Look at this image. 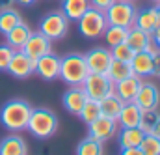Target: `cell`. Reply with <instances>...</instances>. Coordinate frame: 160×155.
Returning a JSON list of instances; mask_svg holds the SVG:
<instances>
[{
	"label": "cell",
	"mask_w": 160,
	"mask_h": 155,
	"mask_svg": "<svg viewBox=\"0 0 160 155\" xmlns=\"http://www.w3.org/2000/svg\"><path fill=\"white\" fill-rule=\"evenodd\" d=\"M32 109L34 107L24 99H11L0 109V123L8 131H24Z\"/></svg>",
	"instance_id": "6da1fadb"
},
{
	"label": "cell",
	"mask_w": 160,
	"mask_h": 155,
	"mask_svg": "<svg viewBox=\"0 0 160 155\" xmlns=\"http://www.w3.org/2000/svg\"><path fill=\"white\" fill-rule=\"evenodd\" d=\"M58 116L48 110V109H32V114H30V120H28V125L26 129L39 140H47L50 136H54V133L58 131Z\"/></svg>",
	"instance_id": "7a4b0ae2"
},
{
	"label": "cell",
	"mask_w": 160,
	"mask_h": 155,
	"mask_svg": "<svg viewBox=\"0 0 160 155\" xmlns=\"http://www.w3.org/2000/svg\"><path fill=\"white\" fill-rule=\"evenodd\" d=\"M89 75L84 54H67L65 58L60 60V77L67 86H80L84 78Z\"/></svg>",
	"instance_id": "3957f363"
},
{
	"label": "cell",
	"mask_w": 160,
	"mask_h": 155,
	"mask_svg": "<svg viewBox=\"0 0 160 155\" xmlns=\"http://www.w3.org/2000/svg\"><path fill=\"white\" fill-rule=\"evenodd\" d=\"M77 23H78V32L88 39L102 38V34H104V30L108 26L104 11L95 9V8H89Z\"/></svg>",
	"instance_id": "277c9868"
},
{
	"label": "cell",
	"mask_w": 160,
	"mask_h": 155,
	"mask_svg": "<svg viewBox=\"0 0 160 155\" xmlns=\"http://www.w3.org/2000/svg\"><path fill=\"white\" fill-rule=\"evenodd\" d=\"M136 13H138V8L134 6V2H127V0H116V2L104 11L108 24L123 26V28H127V30L134 26Z\"/></svg>",
	"instance_id": "5b68a950"
},
{
	"label": "cell",
	"mask_w": 160,
	"mask_h": 155,
	"mask_svg": "<svg viewBox=\"0 0 160 155\" xmlns=\"http://www.w3.org/2000/svg\"><path fill=\"white\" fill-rule=\"evenodd\" d=\"M67 30H69V19L62 11L47 13L39 21V32L43 36H47L50 41H58V39L65 38Z\"/></svg>",
	"instance_id": "8992f818"
},
{
	"label": "cell",
	"mask_w": 160,
	"mask_h": 155,
	"mask_svg": "<svg viewBox=\"0 0 160 155\" xmlns=\"http://www.w3.org/2000/svg\"><path fill=\"white\" fill-rule=\"evenodd\" d=\"M80 86L86 92L88 99H93V101H101L102 97L114 92V82L104 73H89Z\"/></svg>",
	"instance_id": "52a82bcc"
},
{
	"label": "cell",
	"mask_w": 160,
	"mask_h": 155,
	"mask_svg": "<svg viewBox=\"0 0 160 155\" xmlns=\"http://www.w3.org/2000/svg\"><path fill=\"white\" fill-rule=\"evenodd\" d=\"M88 129H89V136H91V138H95V140H99V142L104 144V142H110V140L118 135L119 125H118V121L112 120V118L99 116L97 120H93V121L88 125Z\"/></svg>",
	"instance_id": "ba28073f"
},
{
	"label": "cell",
	"mask_w": 160,
	"mask_h": 155,
	"mask_svg": "<svg viewBox=\"0 0 160 155\" xmlns=\"http://www.w3.org/2000/svg\"><path fill=\"white\" fill-rule=\"evenodd\" d=\"M134 103L140 107V110H157L160 105V90L157 88V84L143 80L134 97Z\"/></svg>",
	"instance_id": "9c48e42d"
},
{
	"label": "cell",
	"mask_w": 160,
	"mask_h": 155,
	"mask_svg": "<svg viewBox=\"0 0 160 155\" xmlns=\"http://www.w3.org/2000/svg\"><path fill=\"white\" fill-rule=\"evenodd\" d=\"M84 60H86V66H88V71L89 73H106L108 71V66H110V62L114 58H112L110 49L95 47V49H89L84 54Z\"/></svg>",
	"instance_id": "30bf717a"
},
{
	"label": "cell",
	"mask_w": 160,
	"mask_h": 155,
	"mask_svg": "<svg viewBox=\"0 0 160 155\" xmlns=\"http://www.w3.org/2000/svg\"><path fill=\"white\" fill-rule=\"evenodd\" d=\"M6 71L15 78H28L30 75H34V71H36V60L26 56L22 51H15Z\"/></svg>",
	"instance_id": "8fae6325"
},
{
	"label": "cell",
	"mask_w": 160,
	"mask_h": 155,
	"mask_svg": "<svg viewBox=\"0 0 160 155\" xmlns=\"http://www.w3.org/2000/svg\"><path fill=\"white\" fill-rule=\"evenodd\" d=\"M60 56H56V54H52V52H48V54H45V56H41L36 60V71L34 73H38L43 80H47V82H50V80H56V78L60 77Z\"/></svg>",
	"instance_id": "7c38bea8"
},
{
	"label": "cell",
	"mask_w": 160,
	"mask_h": 155,
	"mask_svg": "<svg viewBox=\"0 0 160 155\" xmlns=\"http://www.w3.org/2000/svg\"><path fill=\"white\" fill-rule=\"evenodd\" d=\"M50 43L52 41L47 36H43L41 32H32L28 41L22 47V52L26 56H30L32 60H38V58H41V56H45V54L50 52Z\"/></svg>",
	"instance_id": "4fadbf2b"
},
{
	"label": "cell",
	"mask_w": 160,
	"mask_h": 155,
	"mask_svg": "<svg viewBox=\"0 0 160 155\" xmlns=\"http://www.w3.org/2000/svg\"><path fill=\"white\" fill-rule=\"evenodd\" d=\"M151 49L149 51L134 52L132 60L128 62L130 69H132V75H136V77H140V78L151 77V73H153V51Z\"/></svg>",
	"instance_id": "5bb4252c"
},
{
	"label": "cell",
	"mask_w": 160,
	"mask_h": 155,
	"mask_svg": "<svg viewBox=\"0 0 160 155\" xmlns=\"http://www.w3.org/2000/svg\"><path fill=\"white\" fill-rule=\"evenodd\" d=\"M142 82H143V78L136 77V75H130V77L123 78V80L114 84V94L119 97L123 103H130V101H134Z\"/></svg>",
	"instance_id": "9a60e30c"
},
{
	"label": "cell",
	"mask_w": 160,
	"mask_h": 155,
	"mask_svg": "<svg viewBox=\"0 0 160 155\" xmlns=\"http://www.w3.org/2000/svg\"><path fill=\"white\" fill-rule=\"evenodd\" d=\"M86 101H88V95L82 90V86H71L63 94V107L73 116H78V112L82 110V107L86 105Z\"/></svg>",
	"instance_id": "2e32d148"
},
{
	"label": "cell",
	"mask_w": 160,
	"mask_h": 155,
	"mask_svg": "<svg viewBox=\"0 0 160 155\" xmlns=\"http://www.w3.org/2000/svg\"><path fill=\"white\" fill-rule=\"evenodd\" d=\"M125 43H127L134 52H140V51H149V49L153 47V38H151L149 32H143V30L132 26V28H128V32H127Z\"/></svg>",
	"instance_id": "e0dca14e"
},
{
	"label": "cell",
	"mask_w": 160,
	"mask_h": 155,
	"mask_svg": "<svg viewBox=\"0 0 160 155\" xmlns=\"http://www.w3.org/2000/svg\"><path fill=\"white\" fill-rule=\"evenodd\" d=\"M140 118H142V110L140 107L130 101V103H123L119 110V116L116 118L119 129H125V127H138L140 125Z\"/></svg>",
	"instance_id": "ac0fdd59"
},
{
	"label": "cell",
	"mask_w": 160,
	"mask_h": 155,
	"mask_svg": "<svg viewBox=\"0 0 160 155\" xmlns=\"http://www.w3.org/2000/svg\"><path fill=\"white\" fill-rule=\"evenodd\" d=\"M160 24V17L158 11H157V6L155 8H143L136 13V21H134V26L143 30V32H149L153 34V30Z\"/></svg>",
	"instance_id": "d6986e66"
},
{
	"label": "cell",
	"mask_w": 160,
	"mask_h": 155,
	"mask_svg": "<svg viewBox=\"0 0 160 155\" xmlns=\"http://www.w3.org/2000/svg\"><path fill=\"white\" fill-rule=\"evenodd\" d=\"M143 136H145V133H143L140 127H125V129L118 131L119 148L121 150H127V148H140Z\"/></svg>",
	"instance_id": "ffe728a7"
},
{
	"label": "cell",
	"mask_w": 160,
	"mask_h": 155,
	"mask_svg": "<svg viewBox=\"0 0 160 155\" xmlns=\"http://www.w3.org/2000/svg\"><path fill=\"white\" fill-rule=\"evenodd\" d=\"M30 34H32V30L21 21L13 30H9L8 34H6V45H9L13 51H22V47H24V43L28 41V38H30Z\"/></svg>",
	"instance_id": "44dd1931"
},
{
	"label": "cell",
	"mask_w": 160,
	"mask_h": 155,
	"mask_svg": "<svg viewBox=\"0 0 160 155\" xmlns=\"http://www.w3.org/2000/svg\"><path fill=\"white\" fill-rule=\"evenodd\" d=\"M28 148L22 136L19 135H9L6 138H2L0 142V155H26Z\"/></svg>",
	"instance_id": "7402d4cb"
},
{
	"label": "cell",
	"mask_w": 160,
	"mask_h": 155,
	"mask_svg": "<svg viewBox=\"0 0 160 155\" xmlns=\"http://www.w3.org/2000/svg\"><path fill=\"white\" fill-rule=\"evenodd\" d=\"M89 0H63L62 4V13L69 21H78L80 17L89 9Z\"/></svg>",
	"instance_id": "603a6c76"
},
{
	"label": "cell",
	"mask_w": 160,
	"mask_h": 155,
	"mask_svg": "<svg viewBox=\"0 0 160 155\" xmlns=\"http://www.w3.org/2000/svg\"><path fill=\"white\" fill-rule=\"evenodd\" d=\"M121 107H123V101H121L119 97L112 92V94H108L106 97H102L101 101H99V110H101V116H106V118H112V120H116V118L119 116V110Z\"/></svg>",
	"instance_id": "cb8c5ba5"
},
{
	"label": "cell",
	"mask_w": 160,
	"mask_h": 155,
	"mask_svg": "<svg viewBox=\"0 0 160 155\" xmlns=\"http://www.w3.org/2000/svg\"><path fill=\"white\" fill-rule=\"evenodd\" d=\"M104 75L116 84V82H119V80H123V78L130 77V75H132V69H130V64H128V62L112 60L110 66H108V71H106Z\"/></svg>",
	"instance_id": "d4e9b609"
},
{
	"label": "cell",
	"mask_w": 160,
	"mask_h": 155,
	"mask_svg": "<svg viewBox=\"0 0 160 155\" xmlns=\"http://www.w3.org/2000/svg\"><path fill=\"white\" fill-rule=\"evenodd\" d=\"M21 13L8 8V9H0V34H8L9 30H13L19 23H21Z\"/></svg>",
	"instance_id": "484cf974"
},
{
	"label": "cell",
	"mask_w": 160,
	"mask_h": 155,
	"mask_svg": "<svg viewBox=\"0 0 160 155\" xmlns=\"http://www.w3.org/2000/svg\"><path fill=\"white\" fill-rule=\"evenodd\" d=\"M77 155H104V144L91 138L89 135L80 140L77 146Z\"/></svg>",
	"instance_id": "4316f807"
},
{
	"label": "cell",
	"mask_w": 160,
	"mask_h": 155,
	"mask_svg": "<svg viewBox=\"0 0 160 155\" xmlns=\"http://www.w3.org/2000/svg\"><path fill=\"white\" fill-rule=\"evenodd\" d=\"M127 28H123V26H114V24H108L106 26V30H104V39H106V43L110 45V49L112 47H116V45H121V43H125V39H127Z\"/></svg>",
	"instance_id": "83f0119b"
},
{
	"label": "cell",
	"mask_w": 160,
	"mask_h": 155,
	"mask_svg": "<svg viewBox=\"0 0 160 155\" xmlns=\"http://www.w3.org/2000/svg\"><path fill=\"white\" fill-rule=\"evenodd\" d=\"M99 116H101L99 101H93V99H88V101H86V105L82 107V110L78 112V118L86 123V125H89L93 120H97Z\"/></svg>",
	"instance_id": "f1b7e54d"
},
{
	"label": "cell",
	"mask_w": 160,
	"mask_h": 155,
	"mask_svg": "<svg viewBox=\"0 0 160 155\" xmlns=\"http://www.w3.org/2000/svg\"><path fill=\"white\" fill-rule=\"evenodd\" d=\"M140 150L143 152V155H160V138L153 133H145Z\"/></svg>",
	"instance_id": "f546056e"
},
{
	"label": "cell",
	"mask_w": 160,
	"mask_h": 155,
	"mask_svg": "<svg viewBox=\"0 0 160 155\" xmlns=\"http://www.w3.org/2000/svg\"><path fill=\"white\" fill-rule=\"evenodd\" d=\"M157 120H158V112L157 110H142V118H140V125L138 127L143 133H151L155 123H157Z\"/></svg>",
	"instance_id": "4dcf8cb0"
},
{
	"label": "cell",
	"mask_w": 160,
	"mask_h": 155,
	"mask_svg": "<svg viewBox=\"0 0 160 155\" xmlns=\"http://www.w3.org/2000/svg\"><path fill=\"white\" fill-rule=\"evenodd\" d=\"M110 52H112V58H114V60H121V62H130L132 56H134V51H132L127 43H121V45L112 47Z\"/></svg>",
	"instance_id": "1f68e13d"
},
{
	"label": "cell",
	"mask_w": 160,
	"mask_h": 155,
	"mask_svg": "<svg viewBox=\"0 0 160 155\" xmlns=\"http://www.w3.org/2000/svg\"><path fill=\"white\" fill-rule=\"evenodd\" d=\"M13 52H15V51H13L9 45H0V71H6V69H8Z\"/></svg>",
	"instance_id": "d6a6232c"
},
{
	"label": "cell",
	"mask_w": 160,
	"mask_h": 155,
	"mask_svg": "<svg viewBox=\"0 0 160 155\" xmlns=\"http://www.w3.org/2000/svg\"><path fill=\"white\" fill-rule=\"evenodd\" d=\"M153 51V73L151 77H160V49H151Z\"/></svg>",
	"instance_id": "836d02e7"
},
{
	"label": "cell",
	"mask_w": 160,
	"mask_h": 155,
	"mask_svg": "<svg viewBox=\"0 0 160 155\" xmlns=\"http://www.w3.org/2000/svg\"><path fill=\"white\" fill-rule=\"evenodd\" d=\"M116 0H89V6L95 8V9H101V11H106Z\"/></svg>",
	"instance_id": "e575fe53"
},
{
	"label": "cell",
	"mask_w": 160,
	"mask_h": 155,
	"mask_svg": "<svg viewBox=\"0 0 160 155\" xmlns=\"http://www.w3.org/2000/svg\"><path fill=\"white\" fill-rule=\"evenodd\" d=\"M151 38H153V47H157L160 49V24L153 30V34H151Z\"/></svg>",
	"instance_id": "d590c367"
},
{
	"label": "cell",
	"mask_w": 160,
	"mask_h": 155,
	"mask_svg": "<svg viewBox=\"0 0 160 155\" xmlns=\"http://www.w3.org/2000/svg\"><path fill=\"white\" fill-rule=\"evenodd\" d=\"M121 155H143V152L140 148H127V150H121Z\"/></svg>",
	"instance_id": "8d00e7d4"
},
{
	"label": "cell",
	"mask_w": 160,
	"mask_h": 155,
	"mask_svg": "<svg viewBox=\"0 0 160 155\" xmlns=\"http://www.w3.org/2000/svg\"><path fill=\"white\" fill-rule=\"evenodd\" d=\"M15 4V0H0V9H8Z\"/></svg>",
	"instance_id": "74e56055"
},
{
	"label": "cell",
	"mask_w": 160,
	"mask_h": 155,
	"mask_svg": "<svg viewBox=\"0 0 160 155\" xmlns=\"http://www.w3.org/2000/svg\"><path fill=\"white\" fill-rule=\"evenodd\" d=\"M153 135H157L160 138V114H158V120H157V123H155V127H153V131H151Z\"/></svg>",
	"instance_id": "f35d334b"
},
{
	"label": "cell",
	"mask_w": 160,
	"mask_h": 155,
	"mask_svg": "<svg viewBox=\"0 0 160 155\" xmlns=\"http://www.w3.org/2000/svg\"><path fill=\"white\" fill-rule=\"evenodd\" d=\"M15 2H19L21 6H32V4H36V0H15Z\"/></svg>",
	"instance_id": "ab89813d"
},
{
	"label": "cell",
	"mask_w": 160,
	"mask_h": 155,
	"mask_svg": "<svg viewBox=\"0 0 160 155\" xmlns=\"http://www.w3.org/2000/svg\"><path fill=\"white\" fill-rule=\"evenodd\" d=\"M151 2H155V6H158L160 4V0H151Z\"/></svg>",
	"instance_id": "60d3db41"
},
{
	"label": "cell",
	"mask_w": 160,
	"mask_h": 155,
	"mask_svg": "<svg viewBox=\"0 0 160 155\" xmlns=\"http://www.w3.org/2000/svg\"><path fill=\"white\" fill-rule=\"evenodd\" d=\"M157 11H158V17H160V4L157 6Z\"/></svg>",
	"instance_id": "b9f144b4"
},
{
	"label": "cell",
	"mask_w": 160,
	"mask_h": 155,
	"mask_svg": "<svg viewBox=\"0 0 160 155\" xmlns=\"http://www.w3.org/2000/svg\"><path fill=\"white\" fill-rule=\"evenodd\" d=\"M127 2H134V0H127Z\"/></svg>",
	"instance_id": "7bdbcfd3"
}]
</instances>
